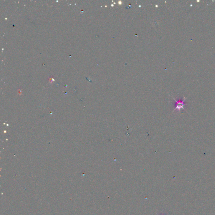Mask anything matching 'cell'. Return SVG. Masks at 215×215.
<instances>
[{
	"label": "cell",
	"mask_w": 215,
	"mask_h": 215,
	"mask_svg": "<svg viewBox=\"0 0 215 215\" xmlns=\"http://www.w3.org/2000/svg\"><path fill=\"white\" fill-rule=\"evenodd\" d=\"M186 98H187L186 97H184L182 100H179V101H176L175 98H174V100L176 102V107L173 111V112L176 110H177L178 112H180L182 109L185 110L184 106L186 105L185 101L186 100Z\"/></svg>",
	"instance_id": "obj_1"
},
{
	"label": "cell",
	"mask_w": 215,
	"mask_h": 215,
	"mask_svg": "<svg viewBox=\"0 0 215 215\" xmlns=\"http://www.w3.org/2000/svg\"><path fill=\"white\" fill-rule=\"evenodd\" d=\"M161 215H166L162 214Z\"/></svg>",
	"instance_id": "obj_2"
}]
</instances>
